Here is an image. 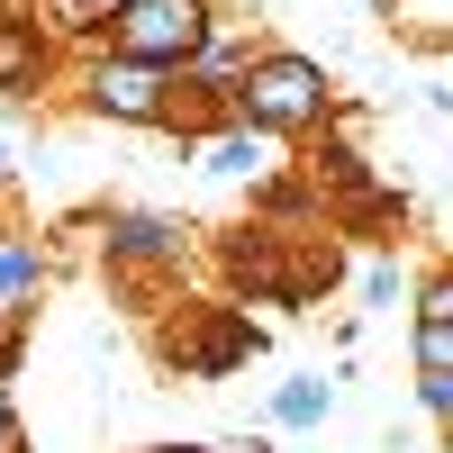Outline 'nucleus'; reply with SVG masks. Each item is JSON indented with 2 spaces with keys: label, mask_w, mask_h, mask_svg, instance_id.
<instances>
[{
  "label": "nucleus",
  "mask_w": 453,
  "mask_h": 453,
  "mask_svg": "<svg viewBox=\"0 0 453 453\" xmlns=\"http://www.w3.org/2000/svg\"><path fill=\"white\" fill-rule=\"evenodd\" d=\"M209 0H119L109 10V46L127 64H155V73H181L200 46H209Z\"/></svg>",
  "instance_id": "1"
},
{
  "label": "nucleus",
  "mask_w": 453,
  "mask_h": 453,
  "mask_svg": "<svg viewBox=\"0 0 453 453\" xmlns=\"http://www.w3.org/2000/svg\"><path fill=\"white\" fill-rule=\"evenodd\" d=\"M226 100H236V119L245 127H318L326 119V73L309 64V55H263V64H245L236 73V91H226Z\"/></svg>",
  "instance_id": "2"
},
{
  "label": "nucleus",
  "mask_w": 453,
  "mask_h": 453,
  "mask_svg": "<svg viewBox=\"0 0 453 453\" xmlns=\"http://www.w3.org/2000/svg\"><path fill=\"white\" fill-rule=\"evenodd\" d=\"M173 73H155V64H127V55H109L100 73H91V109L100 119H136V127H155V119H173Z\"/></svg>",
  "instance_id": "3"
},
{
  "label": "nucleus",
  "mask_w": 453,
  "mask_h": 453,
  "mask_svg": "<svg viewBox=\"0 0 453 453\" xmlns=\"http://www.w3.org/2000/svg\"><path fill=\"white\" fill-rule=\"evenodd\" d=\"M109 254L119 263H164V254H181V218H109Z\"/></svg>",
  "instance_id": "4"
},
{
  "label": "nucleus",
  "mask_w": 453,
  "mask_h": 453,
  "mask_svg": "<svg viewBox=\"0 0 453 453\" xmlns=\"http://www.w3.org/2000/svg\"><path fill=\"white\" fill-rule=\"evenodd\" d=\"M418 372H426V381L453 372V290L444 281L426 290V309H418Z\"/></svg>",
  "instance_id": "5"
},
{
  "label": "nucleus",
  "mask_w": 453,
  "mask_h": 453,
  "mask_svg": "<svg viewBox=\"0 0 453 453\" xmlns=\"http://www.w3.org/2000/svg\"><path fill=\"white\" fill-rule=\"evenodd\" d=\"M46 281V254H36V236H0V309H10L19 290Z\"/></svg>",
  "instance_id": "6"
},
{
  "label": "nucleus",
  "mask_w": 453,
  "mask_h": 453,
  "mask_svg": "<svg viewBox=\"0 0 453 453\" xmlns=\"http://www.w3.org/2000/svg\"><path fill=\"white\" fill-rule=\"evenodd\" d=\"M326 408H335L326 381H281V390H273V418H281V426H318Z\"/></svg>",
  "instance_id": "7"
},
{
  "label": "nucleus",
  "mask_w": 453,
  "mask_h": 453,
  "mask_svg": "<svg viewBox=\"0 0 453 453\" xmlns=\"http://www.w3.org/2000/svg\"><path fill=\"white\" fill-rule=\"evenodd\" d=\"M27 73H36V36H27L19 19H0V91L27 82Z\"/></svg>",
  "instance_id": "8"
},
{
  "label": "nucleus",
  "mask_w": 453,
  "mask_h": 453,
  "mask_svg": "<svg viewBox=\"0 0 453 453\" xmlns=\"http://www.w3.org/2000/svg\"><path fill=\"white\" fill-rule=\"evenodd\" d=\"M200 164H209V173H254V136H209Z\"/></svg>",
  "instance_id": "9"
},
{
  "label": "nucleus",
  "mask_w": 453,
  "mask_h": 453,
  "mask_svg": "<svg viewBox=\"0 0 453 453\" xmlns=\"http://www.w3.org/2000/svg\"><path fill=\"white\" fill-rule=\"evenodd\" d=\"M0 363H10V318H0Z\"/></svg>",
  "instance_id": "10"
},
{
  "label": "nucleus",
  "mask_w": 453,
  "mask_h": 453,
  "mask_svg": "<svg viewBox=\"0 0 453 453\" xmlns=\"http://www.w3.org/2000/svg\"><path fill=\"white\" fill-rule=\"evenodd\" d=\"M164 453H200V444H164Z\"/></svg>",
  "instance_id": "11"
}]
</instances>
